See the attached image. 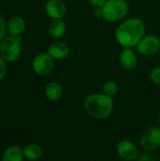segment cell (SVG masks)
Returning <instances> with one entry per match:
<instances>
[{"label":"cell","mask_w":160,"mask_h":161,"mask_svg":"<svg viewBox=\"0 0 160 161\" xmlns=\"http://www.w3.org/2000/svg\"><path fill=\"white\" fill-rule=\"evenodd\" d=\"M114 101L112 97L103 93H93L86 97L84 109L89 116L96 120L107 119L112 113Z\"/></svg>","instance_id":"obj_2"},{"label":"cell","mask_w":160,"mask_h":161,"mask_svg":"<svg viewBox=\"0 0 160 161\" xmlns=\"http://www.w3.org/2000/svg\"><path fill=\"white\" fill-rule=\"evenodd\" d=\"M21 41L20 36H8L0 42V56L8 62L15 61L21 55Z\"/></svg>","instance_id":"obj_4"},{"label":"cell","mask_w":160,"mask_h":161,"mask_svg":"<svg viewBox=\"0 0 160 161\" xmlns=\"http://www.w3.org/2000/svg\"><path fill=\"white\" fill-rule=\"evenodd\" d=\"M45 12L52 19H62L67 12V8L61 0H48L45 4Z\"/></svg>","instance_id":"obj_9"},{"label":"cell","mask_w":160,"mask_h":161,"mask_svg":"<svg viewBox=\"0 0 160 161\" xmlns=\"http://www.w3.org/2000/svg\"><path fill=\"white\" fill-rule=\"evenodd\" d=\"M25 158L28 160H37L42 157L43 151L42 148L36 143H29L25 145L23 149Z\"/></svg>","instance_id":"obj_14"},{"label":"cell","mask_w":160,"mask_h":161,"mask_svg":"<svg viewBox=\"0 0 160 161\" xmlns=\"http://www.w3.org/2000/svg\"><path fill=\"white\" fill-rule=\"evenodd\" d=\"M117 154L124 160H134L138 157V148L132 142L124 140L117 145Z\"/></svg>","instance_id":"obj_8"},{"label":"cell","mask_w":160,"mask_h":161,"mask_svg":"<svg viewBox=\"0 0 160 161\" xmlns=\"http://www.w3.org/2000/svg\"><path fill=\"white\" fill-rule=\"evenodd\" d=\"M55 68V58L47 53L38 54L32 60V69L39 75H47Z\"/></svg>","instance_id":"obj_5"},{"label":"cell","mask_w":160,"mask_h":161,"mask_svg":"<svg viewBox=\"0 0 160 161\" xmlns=\"http://www.w3.org/2000/svg\"><path fill=\"white\" fill-rule=\"evenodd\" d=\"M117 92H118V86L117 83L113 80L107 81L103 86V92L109 97L113 98L117 94Z\"/></svg>","instance_id":"obj_17"},{"label":"cell","mask_w":160,"mask_h":161,"mask_svg":"<svg viewBox=\"0 0 160 161\" xmlns=\"http://www.w3.org/2000/svg\"><path fill=\"white\" fill-rule=\"evenodd\" d=\"M7 28L8 30L9 35L15 36V37L21 36V34L25 29V21L22 17H19V16L12 17L8 21L7 25Z\"/></svg>","instance_id":"obj_12"},{"label":"cell","mask_w":160,"mask_h":161,"mask_svg":"<svg viewBox=\"0 0 160 161\" xmlns=\"http://www.w3.org/2000/svg\"><path fill=\"white\" fill-rule=\"evenodd\" d=\"M23 149L18 146H10L6 149L2 156L3 161H22L24 159Z\"/></svg>","instance_id":"obj_16"},{"label":"cell","mask_w":160,"mask_h":161,"mask_svg":"<svg viewBox=\"0 0 160 161\" xmlns=\"http://www.w3.org/2000/svg\"><path fill=\"white\" fill-rule=\"evenodd\" d=\"M89 1L94 8H97V7L102 8L105 5V3L107 2V0H89Z\"/></svg>","instance_id":"obj_21"},{"label":"cell","mask_w":160,"mask_h":161,"mask_svg":"<svg viewBox=\"0 0 160 161\" xmlns=\"http://www.w3.org/2000/svg\"><path fill=\"white\" fill-rule=\"evenodd\" d=\"M66 31V25L62 19H53L48 26V32L51 37L55 39L61 38Z\"/></svg>","instance_id":"obj_13"},{"label":"cell","mask_w":160,"mask_h":161,"mask_svg":"<svg viewBox=\"0 0 160 161\" xmlns=\"http://www.w3.org/2000/svg\"><path fill=\"white\" fill-rule=\"evenodd\" d=\"M150 79L157 85H160V67L154 68L150 73Z\"/></svg>","instance_id":"obj_18"},{"label":"cell","mask_w":160,"mask_h":161,"mask_svg":"<svg viewBox=\"0 0 160 161\" xmlns=\"http://www.w3.org/2000/svg\"><path fill=\"white\" fill-rule=\"evenodd\" d=\"M44 92L50 101H58L62 95V88L59 83L52 81L46 85Z\"/></svg>","instance_id":"obj_15"},{"label":"cell","mask_w":160,"mask_h":161,"mask_svg":"<svg viewBox=\"0 0 160 161\" xmlns=\"http://www.w3.org/2000/svg\"><path fill=\"white\" fill-rule=\"evenodd\" d=\"M140 143L146 151L157 149L160 146V126H149L144 129L141 135Z\"/></svg>","instance_id":"obj_6"},{"label":"cell","mask_w":160,"mask_h":161,"mask_svg":"<svg viewBox=\"0 0 160 161\" xmlns=\"http://www.w3.org/2000/svg\"><path fill=\"white\" fill-rule=\"evenodd\" d=\"M158 53H159V58H160V49H159V51H158Z\"/></svg>","instance_id":"obj_25"},{"label":"cell","mask_w":160,"mask_h":161,"mask_svg":"<svg viewBox=\"0 0 160 161\" xmlns=\"http://www.w3.org/2000/svg\"><path fill=\"white\" fill-rule=\"evenodd\" d=\"M93 14L97 18H103V15H104V13H103V8H100V7L94 8Z\"/></svg>","instance_id":"obj_23"},{"label":"cell","mask_w":160,"mask_h":161,"mask_svg":"<svg viewBox=\"0 0 160 161\" xmlns=\"http://www.w3.org/2000/svg\"><path fill=\"white\" fill-rule=\"evenodd\" d=\"M145 25L140 18L124 20L115 30V38L123 47H135L145 35Z\"/></svg>","instance_id":"obj_1"},{"label":"cell","mask_w":160,"mask_h":161,"mask_svg":"<svg viewBox=\"0 0 160 161\" xmlns=\"http://www.w3.org/2000/svg\"><path fill=\"white\" fill-rule=\"evenodd\" d=\"M6 29H7V25H6L5 19H4V17L0 14V42H1L2 40L5 38Z\"/></svg>","instance_id":"obj_19"},{"label":"cell","mask_w":160,"mask_h":161,"mask_svg":"<svg viewBox=\"0 0 160 161\" xmlns=\"http://www.w3.org/2000/svg\"><path fill=\"white\" fill-rule=\"evenodd\" d=\"M103 8V18L110 23L124 20L129 11V5L125 0H107Z\"/></svg>","instance_id":"obj_3"},{"label":"cell","mask_w":160,"mask_h":161,"mask_svg":"<svg viewBox=\"0 0 160 161\" xmlns=\"http://www.w3.org/2000/svg\"><path fill=\"white\" fill-rule=\"evenodd\" d=\"M138 52L142 56H152L160 49V40L155 35H144L136 45Z\"/></svg>","instance_id":"obj_7"},{"label":"cell","mask_w":160,"mask_h":161,"mask_svg":"<svg viewBox=\"0 0 160 161\" xmlns=\"http://www.w3.org/2000/svg\"><path fill=\"white\" fill-rule=\"evenodd\" d=\"M47 52L55 59H63L68 57L70 53L69 46L63 42H55L47 49Z\"/></svg>","instance_id":"obj_11"},{"label":"cell","mask_w":160,"mask_h":161,"mask_svg":"<svg viewBox=\"0 0 160 161\" xmlns=\"http://www.w3.org/2000/svg\"><path fill=\"white\" fill-rule=\"evenodd\" d=\"M158 123H159V126H160V112H159V115H158Z\"/></svg>","instance_id":"obj_24"},{"label":"cell","mask_w":160,"mask_h":161,"mask_svg":"<svg viewBox=\"0 0 160 161\" xmlns=\"http://www.w3.org/2000/svg\"><path fill=\"white\" fill-rule=\"evenodd\" d=\"M5 59L0 56V80H2L7 73V65L5 63Z\"/></svg>","instance_id":"obj_20"},{"label":"cell","mask_w":160,"mask_h":161,"mask_svg":"<svg viewBox=\"0 0 160 161\" xmlns=\"http://www.w3.org/2000/svg\"><path fill=\"white\" fill-rule=\"evenodd\" d=\"M1 1H2V0H0V2H1Z\"/></svg>","instance_id":"obj_26"},{"label":"cell","mask_w":160,"mask_h":161,"mask_svg":"<svg viewBox=\"0 0 160 161\" xmlns=\"http://www.w3.org/2000/svg\"><path fill=\"white\" fill-rule=\"evenodd\" d=\"M139 159L141 161H149V160H154L155 158L150 154V153H143L140 158Z\"/></svg>","instance_id":"obj_22"},{"label":"cell","mask_w":160,"mask_h":161,"mask_svg":"<svg viewBox=\"0 0 160 161\" xmlns=\"http://www.w3.org/2000/svg\"><path fill=\"white\" fill-rule=\"evenodd\" d=\"M120 63L125 70H133L137 66L138 58L131 47H124L120 54Z\"/></svg>","instance_id":"obj_10"}]
</instances>
